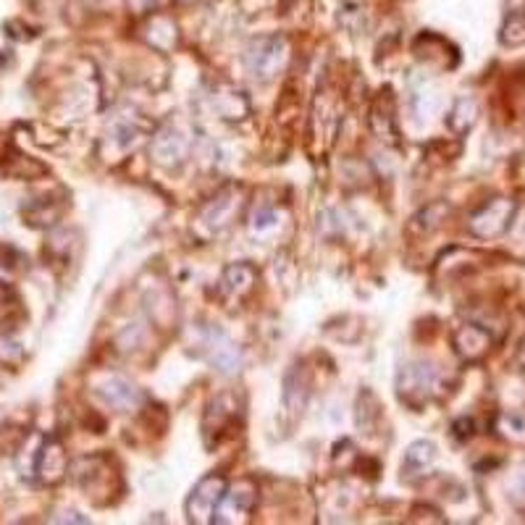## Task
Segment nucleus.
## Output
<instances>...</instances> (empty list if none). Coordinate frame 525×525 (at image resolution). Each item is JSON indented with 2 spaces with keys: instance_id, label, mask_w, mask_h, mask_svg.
Returning <instances> with one entry per match:
<instances>
[{
  "instance_id": "9b49d317",
  "label": "nucleus",
  "mask_w": 525,
  "mask_h": 525,
  "mask_svg": "<svg viewBox=\"0 0 525 525\" xmlns=\"http://www.w3.org/2000/svg\"><path fill=\"white\" fill-rule=\"evenodd\" d=\"M203 347L205 357L210 360V365H216L218 371L231 376V373L239 371V365H242V355H239V347L231 342L229 336L224 334L221 329H208L203 336Z\"/></svg>"
},
{
  "instance_id": "bb28decb",
  "label": "nucleus",
  "mask_w": 525,
  "mask_h": 525,
  "mask_svg": "<svg viewBox=\"0 0 525 525\" xmlns=\"http://www.w3.org/2000/svg\"><path fill=\"white\" fill-rule=\"evenodd\" d=\"M447 205L441 203H431L426 210H420L418 216L413 218V224H410V229H420V234H431L434 229H439L441 226V216L447 213Z\"/></svg>"
},
{
  "instance_id": "6e6552de",
  "label": "nucleus",
  "mask_w": 525,
  "mask_h": 525,
  "mask_svg": "<svg viewBox=\"0 0 525 525\" xmlns=\"http://www.w3.org/2000/svg\"><path fill=\"white\" fill-rule=\"evenodd\" d=\"M189 142L187 134L174 124L161 126L158 132L153 134V142H150V153H153V161L163 168H179L189 155Z\"/></svg>"
},
{
  "instance_id": "412c9836",
  "label": "nucleus",
  "mask_w": 525,
  "mask_h": 525,
  "mask_svg": "<svg viewBox=\"0 0 525 525\" xmlns=\"http://www.w3.org/2000/svg\"><path fill=\"white\" fill-rule=\"evenodd\" d=\"M210 103H213V108L221 113V119L239 121L250 113V103H247V98L239 90H234V87H218V90L210 95Z\"/></svg>"
},
{
  "instance_id": "f257e3e1",
  "label": "nucleus",
  "mask_w": 525,
  "mask_h": 525,
  "mask_svg": "<svg viewBox=\"0 0 525 525\" xmlns=\"http://www.w3.org/2000/svg\"><path fill=\"white\" fill-rule=\"evenodd\" d=\"M242 208H245V189L231 184V187L221 189L210 203H205L203 208H200L195 224H192V231H195L200 239L218 237L221 231H226L237 221Z\"/></svg>"
},
{
  "instance_id": "5701e85b",
  "label": "nucleus",
  "mask_w": 525,
  "mask_h": 525,
  "mask_svg": "<svg viewBox=\"0 0 525 525\" xmlns=\"http://www.w3.org/2000/svg\"><path fill=\"white\" fill-rule=\"evenodd\" d=\"M447 121L455 134H468L478 121V103L473 98H457Z\"/></svg>"
},
{
  "instance_id": "6ab92c4d",
  "label": "nucleus",
  "mask_w": 525,
  "mask_h": 525,
  "mask_svg": "<svg viewBox=\"0 0 525 525\" xmlns=\"http://www.w3.org/2000/svg\"><path fill=\"white\" fill-rule=\"evenodd\" d=\"M142 129L137 124H132V121H119V124H113L108 132H105L103 137V145L108 147V155H116V158H121L124 153H129V150H134V147L140 145L142 142Z\"/></svg>"
},
{
  "instance_id": "7c9ffc66",
  "label": "nucleus",
  "mask_w": 525,
  "mask_h": 525,
  "mask_svg": "<svg viewBox=\"0 0 525 525\" xmlns=\"http://www.w3.org/2000/svg\"><path fill=\"white\" fill-rule=\"evenodd\" d=\"M276 221H279V218H276V213H273V210H268V208H263V210H258V213H255V218H252V231H255V234H263V231H268L271 229V226H276Z\"/></svg>"
},
{
  "instance_id": "1a4fd4ad",
  "label": "nucleus",
  "mask_w": 525,
  "mask_h": 525,
  "mask_svg": "<svg viewBox=\"0 0 525 525\" xmlns=\"http://www.w3.org/2000/svg\"><path fill=\"white\" fill-rule=\"evenodd\" d=\"M95 394L116 413H134L142 405L140 389L132 381H126L124 376H111V373L103 376L100 381H95Z\"/></svg>"
},
{
  "instance_id": "aec40b11",
  "label": "nucleus",
  "mask_w": 525,
  "mask_h": 525,
  "mask_svg": "<svg viewBox=\"0 0 525 525\" xmlns=\"http://www.w3.org/2000/svg\"><path fill=\"white\" fill-rule=\"evenodd\" d=\"M308 386L310 384L305 371L294 365L292 371L287 373V378H284V410H287L289 415H302V410L308 405Z\"/></svg>"
},
{
  "instance_id": "f8f14e48",
  "label": "nucleus",
  "mask_w": 525,
  "mask_h": 525,
  "mask_svg": "<svg viewBox=\"0 0 525 525\" xmlns=\"http://www.w3.org/2000/svg\"><path fill=\"white\" fill-rule=\"evenodd\" d=\"M394 95L392 87L378 92V98L371 105V116H368V124H371V132L376 134L378 140L386 142V145H399V129H397V116H394Z\"/></svg>"
},
{
  "instance_id": "c756f323",
  "label": "nucleus",
  "mask_w": 525,
  "mask_h": 525,
  "mask_svg": "<svg viewBox=\"0 0 525 525\" xmlns=\"http://www.w3.org/2000/svg\"><path fill=\"white\" fill-rule=\"evenodd\" d=\"M168 0H126V8L129 14L137 16V19H145V16L158 14V8L166 6Z\"/></svg>"
},
{
  "instance_id": "39448f33",
  "label": "nucleus",
  "mask_w": 525,
  "mask_h": 525,
  "mask_svg": "<svg viewBox=\"0 0 525 525\" xmlns=\"http://www.w3.org/2000/svg\"><path fill=\"white\" fill-rule=\"evenodd\" d=\"M226 494V478L216 476V473H210V476L200 478L197 486L189 494L187 504H184V510H187V520L189 523H213L216 520V510L221 499Z\"/></svg>"
},
{
  "instance_id": "393cba45",
  "label": "nucleus",
  "mask_w": 525,
  "mask_h": 525,
  "mask_svg": "<svg viewBox=\"0 0 525 525\" xmlns=\"http://www.w3.org/2000/svg\"><path fill=\"white\" fill-rule=\"evenodd\" d=\"M378 420H381V407H378L376 394L365 389L357 399V428L365 434H376Z\"/></svg>"
},
{
  "instance_id": "f03ea898",
  "label": "nucleus",
  "mask_w": 525,
  "mask_h": 525,
  "mask_svg": "<svg viewBox=\"0 0 525 525\" xmlns=\"http://www.w3.org/2000/svg\"><path fill=\"white\" fill-rule=\"evenodd\" d=\"M245 69L258 82H271L284 71L289 61V42L281 35H260L247 42L245 48Z\"/></svg>"
},
{
  "instance_id": "a211bd4d",
  "label": "nucleus",
  "mask_w": 525,
  "mask_h": 525,
  "mask_svg": "<svg viewBox=\"0 0 525 525\" xmlns=\"http://www.w3.org/2000/svg\"><path fill=\"white\" fill-rule=\"evenodd\" d=\"M258 499V489L252 486V481H239L234 489H226L224 499L218 504L216 520L213 523H224V518L229 512H237V515H247L252 510V504Z\"/></svg>"
},
{
  "instance_id": "423d86ee",
  "label": "nucleus",
  "mask_w": 525,
  "mask_h": 525,
  "mask_svg": "<svg viewBox=\"0 0 525 525\" xmlns=\"http://www.w3.org/2000/svg\"><path fill=\"white\" fill-rule=\"evenodd\" d=\"M515 210L518 203L510 200V197H494L489 203L478 208L473 216H470V234H476L481 239H494L499 234L510 229L512 218H515Z\"/></svg>"
},
{
  "instance_id": "f3484780",
  "label": "nucleus",
  "mask_w": 525,
  "mask_h": 525,
  "mask_svg": "<svg viewBox=\"0 0 525 525\" xmlns=\"http://www.w3.org/2000/svg\"><path fill=\"white\" fill-rule=\"evenodd\" d=\"M434 460L436 447L431 441H413V444L407 447L405 460H402V478H405V481H415V478L428 476V470L434 468Z\"/></svg>"
},
{
  "instance_id": "b1692460",
  "label": "nucleus",
  "mask_w": 525,
  "mask_h": 525,
  "mask_svg": "<svg viewBox=\"0 0 525 525\" xmlns=\"http://www.w3.org/2000/svg\"><path fill=\"white\" fill-rule=\"evenodd\" d=\"M21 318H24V308H21L19 294L0 281V329L16 331Z\"/></svg>"
},
{
  "instance_id": "7ed1b4c3",
  "label": "nucleus",
  "mask_w": 525,
  "mask_h": 525,
  "mask_svg": "<svg viewBox=\"0 0 525 525\" xmlns=\"http://www.w3.org/2000/svg\"><path fill=\"white\" fill-rule=\"evenodd\" d=\"M71 476H74V483H77L79 489H82L95 504H108L111 502L113 491L121 489L119 473L113 470L111 460L105 455H92L77 460V465L71 470Z\"/></svg>"
},
{
  "instance_id": "20e7f679",
  "label": "nucleus",
  "mask_w": 525,
  "mask_h": 525,
  "mask_svg": "<svg viewBox=\"0 0 525 525\" xmlns=\"http://www.w3.org/2000/svg\"><path fill=\"white\" fill-rule=\"evenodd\" d=\"M436 392V368L431 363H407L397 373V397L402 405L420 410Z\"/></svg>"
},
{
  "instance_id": "dca6fc26",
  "label": "nucleus",
  "mask_w": 525,
  "mask_h": 525,
  "mask_svg": "<svg viewBox=\"0 0 525 525\" xmlns=\"http://www.w3.org/2000/svg\"><path fill=\"white\" fill-rule=\"evenodd\" d=\"M413 50L415 56H418L420 61H426L428 66H439V69H452V66H457V50L452 48L444 37L431 35V32L420 35L418 40H415Z\"/></svg>"
},
{
  "instance_id": "0eeeda50",
  "label": "nucleus",
  "mask_w": 525,
  "mask_h": 525,
  "mask_svg": "<svg viewBox=\"0 0 525 525\" xmlns=\"http://www.w3.org/2000/svg\"><path fill=\"white\" fill-rule=\"evenodd\" d=\"M239 418V402L234 394L224 392L218 394V397L210 399L208 410H205V418H203V436H205V444H213V439H216V444L224 436L231 434V428H234V423H237Z\"/></svg>"
},
{
  "instance_id": "ddd939ff",
  "label": "nucleus",
  "mask_w": 525,
  "mask_h": 525,
  "mask_svg": "<svg viewBox=\"0 0 525 525\" xmlns=\"http://www.w3.org/2000/svg\"><path fill=\"white\" fill-rule=\"evenodd\" d=\"M255 281H258V271L250 263H231L221 273V281H218V294L224 297L226 302H242L247 294L255 289Z\"/></svg>"
},
{
  "instance_id": "c85d7f7f",
  "label": "nucleus",
  "mask_w": 525,
  "mask_h": 525,
  "mask_svg": "<svg viewBox=\"0 0 525 525\" xmlns=\"http://www.w3.org/2000/svg\"><path fill=\"white\" fill-rule=\"evenodd\" d=\"M507 497H510L515 510L525 512V465H520L507 481Z\"/></svg>"
},
{
  "instance_id": "2eb2a0df",
  "label": "nucleus",
  "mask_w": 525,
  "mask_h": 525,
  "mask_svg": "<svg viewBox=\"0 0 525 525\" xmlns=\"http://www.w3.org/2000/svg\"><path fill=\"white\" fill-rule=\"evenodd\" d=\"M491 334L478 323H465L460 329L455 331L452 336V344H455V352L462 357V360H468V363H476L481 357H486V352L491 350Z\"/></svg>"
},
{
  "instance_id": "2f4dec72",
  "label": "nucleus",
  "mask_w": 525,
  "mask_h": 525,
  "mask_svg": "<svg viewBox=\"0 0 525 525\" xmlns=\"http://www.w3.org/2000/svg\"><path fill=\"white\" fill-rule=\"evenodd\" d=\"M455 436L457 439H470V436H473V420H468V418H460V420H455Z\"/></svg>"
},
{
  "instance_id": "a878e982",
  "label": "nucleus",
  "mask_w": 525,
  "mask_h": 525,
  "mask_svg": "<svg viewBox=\"0 0 525 525\" xmlns=\"http://www.w3.org/2000/svg\"><path fill=\"white\" fill-rule=\"evenodd\" d=\"M24 363V347L11 329H0V365L16 368Z\"/></svg>"
},
{
  "instance_id": "4be33fe9",
  "label": "nucleus",
  "mask_w": 525,
  "mask_h": 525,
  "mask_svg": "<svg viewBox=\"0 0 525 525\" xmlns=\"http://www.w3.org/2000/svg\"><path fill=\"white\" fill-rule=\"evenodd\" d=\"M63 208H66L63 200L45 197V200H35L29 208H24V218H27L29 226H53L63 216Z\"/></svg>"
},
{
  "instance_id": "4468645a",
  "label": "nucleus",
  "mask_w": 525,
  "mask_h": 525,
  "mask_svg": "<svg viewBox=\"0 0 525 525\" xmlns=\"http://www.w3.org/2000/svg\"><path fill=\"white\" fill-rule=\"evenodd\" d=\"M142 40L158 53H171L179 48V24L168 14L147 16L145 27H142Z\"/></svg>"
},
{
  "instance_id": "9d476101",
  "label": "nucleus",
  "mask_w": 525,
  "mask_h": 525,
  "mask_svg": "<svg viewBox=\"0 0 525 525\" xmlns=\"http://www.w3.org/2000/svg\"><path fill=\"white\" fill-rule=\"evenodd\" d=\"M66 470H69V460H66V449H63L61 441L56 436H42L35 457V476L42 483L53 486V483L63 481Z\"/></svg>"
},
{
  "instance_id": "cd10ccee",
  "label": "nucleus",
  "mask_w": 525,
  "mask_h": 525,
  "mask_svg": "<svg viewBox=\"0 0 525 525\" xmlns=\"http://www.w3.org/2000/svg\"><path fill=\"white\" fill-rule=\"evenodd\" d=\"M502 42L504 45H523L525 42V16L523 14H512L507 16L502 27Z\"/></svg>"
}]
</instances>
